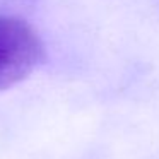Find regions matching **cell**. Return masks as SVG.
<instances>
[{
    "mask_svg": "<svg viewBox=\"0 0 159 159\" xmlns=\"http://www.w3.org/2000/svg\"><path fill=\"white\" fill-rule=\"evenodd\" d=\"M45 60L39 34L22 17L0 14V91L29 77Z\"/></svg>",
    "mask_w": 159,
    "mask_h": 159,
    "instance_id": "obj_1",
    "label": "cell"
}]
</instances>
